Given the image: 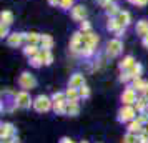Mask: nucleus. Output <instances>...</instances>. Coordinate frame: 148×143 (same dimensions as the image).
<instances>
[{
    "label": "nucleus",
    "mask_w": 148,
    "mask_h": 143,
    "mask_svg": "<svg viewBox=\"0 0 148 143\" xmlns=\"http://www.w3.org/2000/svg\"><path fill=\"white\" fill-rule=\"evenodd\" d=\"M141 70H143V68H141V65H140V63H135V65H133L132 68H130L128 72H130V75L133 77V78H140V75H141Z\"/></svg>",
    "instance_id": "nucleus-23"
},
{
    "label": "nucleus",
    "mask_w": 148,
    "mask_h": 143,
    "mask_svg": "<svg viewBox=\"0 0 148 143\" xmlns=\"http://www.w3.org/2000/svg\"><path fill=\"white\" fill-rule=\"evenodd\" d=\"M0 138L2 140H8V138H14L15 133H17V130L14 128V125L12 123H2V127H0Z\"/></svg>",
    "instance_id": "nucleus-7"
},
{
    "label": "nucleus",
    "mask_w": 148,
    "mask_h": 143,
    "mask_svg": "<svg viewBox=\"0 0 148 143\" xmlns=\"http://www.w3.org/2000/svg\"><path fill=\"white\" fill-rule=\"evenodd\" d=\"M72 3H73V0H62L60 5L63 8H70V7H72Z\"/></svg>",
    "instance_id": "nucleus-35"
},
{
    "label": "nucleus",
    "mask_w": 148,
    "mask_h": 143,
    "mask_svg": "<svg viewBox=\"0 0 148 143\" xmlns=\"http://www.w3.org/2000/svg\"><path fill=\"white\" fill-rule=\"evenodd\" d=\"M130 78H133V77L130 75V72H128V70H123V72H121V75H120V82L127 83Z\"/></svg>",
    "instance_id": "nucleus-31"
},
{
    "label": "nucleus",
    "mask_w": 148,
    "mask_h": 143,
    "mask_svg": "<svg viewBox=\"0 0 148 143\" xmlns=\"http://www.w3.org/2000/svg\"><path fill=\"white\" fill-rule=\"evenodd\" d=\"M30 65H32V67H35V68H38V67H42V65H43V58H42L40 52L35 55V57H30Z\"/></svg>",
    "instance_id": "nucleus-22"
},
{
    "label": "nucleus",
    "mask_w": 148,
    "mask_h": 143,
    "mask_svg": "<svg viewBox=\"0 0 148 143\" xmlns=\"http://www.w3.org/2000/svg\"><path fill=\"white\" fill-rule=\"evenodd\" d=\"M143 45L148 48V35H147V37H143Z\"/></svg>",
    "instance_id": "nucleus-42"
},
{
    "label": "nucleus",
    "mask_w": 148,
    "mask_h": 143,
    "mask_svg": "<svg viewBox=\"0 0 148 143\" xmlns=\"http://www.w3.org/2000/svg\"><path fill=\"white\" fill-rule=\"evenodd\" d=\"M42 58H43V63L45 65H52V62H53V55H52V52L50 50H47V48H43L40 52Z\"/></svg>",
    "instance_id": "nucleus-21"
},
{
    "label": "nucleus",
    "mask_w": 148,
    "mask_h": 143,
    "mask_svg": "<svg viewBox=\"0 0 148 143\" xmlns=\"http://www.w3.org/2000/svg\"><path fill=\"white\" fill-rule=\"evenodd\" d=\"M18 85H20V88L23 90H32L37 87V80H35L34 75H30L28 72H23L18 78Z\"/></svg>",
    "instance_id": "nucleus-4"
},
{
    "label": "nucleus",
    "mask_w": 148,
    "mask_h": 143,
    "mask_svg": "<svg viewBox=\"0 0 148 143\" xmlns=\"http://www.w3.org/2000/svg\"><path fill=\"white\" fill-rule=\"evenodd\" d=\"M38 52H40V50L37 48V45H27V47L23 48V53L27 55V57H35Z\"/></svg>",
    "instance_id": "nucleus-25"
},
{
    "label": "nucleus",
    "mask_w": 148,
    "mask_h": 143,
    "mask_svg": "<svg viewBox=\"0 0 148 143\" xmlns=\"http://www.w3.org/2000/svg\"><path fill=\"white\" fill-rule=\"evenodd\" d=\"M128 131H130V133H135V135H140V133H143V131H145V125H141L140 122H138V120H136V118H135V120H132V122L128 123Z\"/></svg>",
    "instance_id": "nucleus-9"
},
{
    "label": "nucleus",
    "mask_w": 148,
    "mask_h": 143,
    "mask_svg": "<svg viewBox=\"0 0 148 143\" xmlns=\"http://www.w3.org/2000/svg\"><path fill=\"white\" fill-rule=\"evenodd\" d=\"M82 143H88V142H82Z\"/></svg>",
    "instance_id": "nucleus-47"
},
{
    "label": "nucleus",
    "mask_w": 148,
    "mask_h": 143,
    "mask_svg": "<svg viewBox=\"0 0 148 143\" xmlns=\"http://www.w3.org/2000/svg\"><path fill=\"white\" fill-rule=\"evenodd\" d=\"M83 42H85L87 45H92V47H95V45L98 43V37L88 30V32H83Z\"/></svg>",
    "instance_id": "nucleus-14"
},
{
    "label": "nucleus",
    "mask_w": 148,
    "mask_h": 143,
    "mask_svg": "<svg viewBox=\"0 0 148 143\" xmlns=\"http://www.w3.org/2000/svg\"><path fill=\"white\" fill-rule=\"evenodd\" d=\"M145 95L148 96V82H147V87H145Z\"/></svg>",
    "instance_id": "nucleus-44"
},
{
    "label": "nucleus",
    "mask_w": 148,
    "mask_h": 143,
    "mask_svg": "<svg viewBox=\"0 0 148 143\" xmlns=\"http://www.w3.org/2000/svg\"><path fill=\"white\" fill-rule=\"evenodd\" d=\"M15 103H17V108L27 110L30 107H34V100L30 98L27 90H22L18 93H15Z\"/></svg>",
    "instance_id": "nucleus-3"
},
{
    "label": "nucleus",
    "mask_w": 148,
    "mask_h": 143,
    "mask_svg": "<svg viewBox=\"0 0 148 143\" xmlns=\"http://www.w3.org/2000/svg\"><path fill=\"white\" fill-rule=\"evenodd\" d=\"M7 34H8V25L2 23V28H0V35H2V38H3V37H7Z\"/></svg>",
    "instance_id": "nucleus-34"
},
{
    "label": "nucleus",
    "mask_w": 148,
    "mask_h": 143,
    "mask_svg": "<svg viewBox=\"0 0 148 143\" xmlns=\"http://www.w3.org/2000/svg\"><path fill=\"white\" fill-rule=\"evenodd\" d=\"M130 2H133V3H135V0H130Z\"/></svg>",
    "instance_id": "nucleus-46"
},
{
    "label": "nucleus",
    "mask_w": 148,
    "mask_h": 143,
    "mask_svg": "<svg viewBox=\"0 0 148 143\" xmlns=\"http://www.w3.org/2000/svg\"><path fill=\"white\" fill-rule=\"evenodd\" d=\"M80 28L83 30V32H88V30H90V23H88L87 20H83L82 22V25H80Z\"/></svg>",
    "instance_id": "nucleus-37"
},
{
    "label": "nucleus",
    "mask_w": 148,
    "mask_h": 143,
    "mask_svg": "<svg viewBox=\"0 0 148 143\" xmlns=\"http://www.w3.org/2000/svg\"><path fill=\"white\" fill-rule=\"evenodd\" d=\"M116 22L120 23L121 27H127L128 23H130V14L128 12H120V14L116 15Z\"/></svg>",
    "instance_id": "nucleus-19"
},
{
    "label": "nucleus",
    "mask_w": 148,
    "mask_h": 143,
    "mask_svg": "<svg viewBox=\"0 0 148 143\" xmlns=\"http://www.w3.org/2000/svg\"><path fill=\"white\" fill-rule=\"evenodd\" d=\"M135 108H136L138 113L147 112V108H148V98H147V96H140V98L135 102Z\"/></svg>",
    "instance_id": "nucleus-13"
},
{
    "label": "nucleus",
    "mask_w": 148,
    "mask_h": 143,
    "mask_svg": "<svg viewBox=\"0 0 148 143\" xmlns=\"http://www.w3.org/2000/svg\"><path fill=\"white\" fill-rule=\"evenodd\" d=\"M23 38H25V35H23V34H12V35H8L7 43L10 45V47H18Z\"/></svg>",
    "instance_id": "nucleus-11"
},
{
    "label": "nucleus",
    "mask_w": 148,
    "mask_h": 143,
    "mask_svg": "<svg viewBox=\"0 0 148 143\" xmlns=\"http://www.w3.org/2000/svg\"><path fill=\"white\" fill-rule=\"evenodd\" d=\"M40 43H42V48H47V50H50V48L53 47V38L50 37V35H42L40 38Z\"/></svg>",
    "instance_id": "nucleus-20"
},
{
    "label": "nucleus",
    "mask_w": 148,
    "mask_h": 143,
    "mask_svg": "<svg viewBox=\"0 0 148 143\" xmlns=\"http://www.w3.org/2000/svg\"><path fill=\"white\" fill-rule=\"evenodd\" d=\"M68 108V100H60V102H53V110L57 115H65Z\"/></svg>",
    "instance_id": "nucleus-10"
},
{
    "label": "nucleus",
    "mask_w": 148,
    "mask_h": 143,
    "mask_svg": "<svg viewBox=\"0 0 148 143\" xmlns=\"http://www.w3.org/2000/svg\"><path fill=\"white\" fill-rule=\"evenodd\" d=\"M78 113H80V105H78V102H68L67 115H70V116H77Z\"/></svg>",
    "instance_id": "nucleus-16"
},
{
    "label": "nucleus",
    "mask_w": 148,
    "mask_h": 143,
    "mask_svg": "<svg viewBox=\"0 0 148 143\" xmlns=\"http://www.w3.org/2000/svg\"><path fill=\"white\" fill-rule=\"evenodd\" d=\"M148 0H135V5H138V7H143V5H147Z\"/></svg>",
    "instance_id": "nucleus-40"
},
{
    "label": "nucleus",
    "mask_w": 148,
    "mask_h": 143,
    "mask_svg": "<svg viewBox=\"0 0 148 143\" xmlns=\"http://www.w3.org/2000/svg\"><path fill=\"white\" fill-rule=\"evenodd\" d=\"M50 2V5H58V3H62L60 0H48Z\"/></svg>",
    "instance_id": "nucleus-41"
},
{
    "label": "nucleus",
    "mask_w": 148,
    "mask_h": 143,
    "mask_svg": "<svg viewBox=\"0 0 148 143\" xmlns=\"http://www.w3.org/2000/svg\"><path fill=\"white\" fill-rule=\"evenodd\" d=\"M52 100L53 102H60V100H67V96H65V93H62V92H55L53 95H52Z\"/></svg>",
    "instance_id": "nucleus-30"
},
{
    "label": "nucleus",
    "mask_w": 148,
    "mask_h": 143,
    "mask_svg": "<svg viewBox=\"0 0 148 143\" xmlns=\"http://www.w3.org/2000/svg\"><path fill=\"white\" fill-rule=\"evenodd\" d=\"M78 92H80V98H88V96H90V88H88L87 85L80 87V88H78Z\"/></svg>",
    "instance_id": "nucleus-29"
},
{
    "label": "nucleus",
    "mask_w": 148,
    "mask_h": 143,
    "mask_svg": "<svg viewBox=\"0 0 148 143\" xmlns=\"http://www.w3.org/2000/svg\"><path fill=\"white\" fill-rule=\"evenodd\" d=\"M83 85H85V77L82 75V73H75V75L70 77L68 87H72V88H80Z\"/></svg>",
    "instance_id": "nucleus-8"
},
{
    "label": "nucleus",
    "mask_w": 148,
    "mask_h": 143,
    "mask_svg": "<svg viewBox=\"0 0 148 143\" xmlns=\"http://www.w3.org/2000/svg\"><path fill=\"white\" fill-rule=\"evenodd\" d=\"M40 35H37V34H27L25 35V40L28 42V45H37L38 42H40Z\"/></svg>",
    "instance_id": "nucleus-24"
},
{
    "label": "nucleus",
    "mask_w": 148,
    "mask_h": 143,
    "mask_svg": "<svg viewBox=\"0 0 148 143\" xmlns=\"http://www.w3.org/2000/svg\"><path fill=\"white\" fill-rule=\"evenodd\" d=\"M136 100H138V98H136V92H135L133 87H128V88L121 93V102H123V105H135Z\"/></svg>",
    "instance_id": "nucleus-6"
},
{
    "label": "nucleus",
    "mask_w": 148,
    "mask_h": 143,
    "mask_svg": "<svg viewBox=\"0 0 148 143\" xmlns=\"http://www.w3.org/2000/svg\"><path fill=\"white\" fill-rule=\"evenodd\" d=\"M121 143H138V135H135V133H130V131H128L127 135L123 136Z\"/></svg>",
    "instance_id": "nucleus-26"
},
{
    "label": "nucleus",
    "mask_w": 148,
    "mask_h": 143,
    "mask_svg": "<svg viewBox=\"0 0 148 143\" xmlns=\"http://www.w3.org/2000/svg\"><path fill=\"white\" fill-rule=\"evenodd\" d=\"M135 115H136V108L133 105H123L120 110H118V122L120 123H130L132 120H135Z\"/></svg>",
    "instance_id": "nucleus-1"
},
{
    "label": "nucleus",
    "mask_w": 148,
    "mask_h": 143,
    "mask_svg": "<svg viewBox=\"0 0 148 143\" xmlns=\"http://www.w3.org/2000/svg\"><path fill=\"white\" fill-rule=\"evenodd\" d=\"M145 131H147V133H148V123H147V125H145Z\"/></svg>",
    "instance_id": "nucleus-45"
},
{
    "label": "nucleus",
    "mask_w": 148,
    "mask_h": 143,
    "mask_svg": "<svg viewBox=\"0 0 148 143\" xmlns=\"http://www.w3.org/2000/svg\"><path fill=\"white\" fill-rule=\"evenodd\" d=\"M136 120L141 123V125H147L148 123V113L147 112H143V113H140V115L136 116Z\"/></svg>",
    "instance_id": "nucleus-32"
},
{
    "label": "nucleus",
    "mask_w": 148,
    "mask_h": 143,
    "mask_svg": "<svg viewBox=\"0 0 148 143\" xmlns=\"http://www.w3.org/2000/svg\"><path fill=\"white\" fill-rule=\"evenodd\" d=\"M121 48H123L121 42L118 40V38H113V40H110L107 43V55L110 57V58H113V57H116V55L121 53Z\"/></svg>",
    "instance_id": "nucleus-5"
},
{
    "label": "nucleus",
    "mask_w": 148,
    "mask_h": 143,
    "mask_svg": "<svg viewBox=\"0 0 148 143\" xmlns=\"http://www.w3.org/2000/svg\"><path fill=\"white\" fill-rule=\"evenodd\" d=\"M72 17H73L75 20H83V18L87 17V10H85V7L77 5V7L72 10Z\"/></svg>",
    "instance_id": "nucleus-12"
},
{
    "label": "nucleus",
    "mask_w": 148,
    "mask_h": 143,
    "mask_svg": "<svg viewBox=\"0 0 148 143\" xmlns=\"http://www.w3.org/2000/svg\"><path fill=\"white\" fill-rule=\"evenodd\" d=\"M107 10H108V14H120V12H118V7H116V5H113V3H112Z\"/></svg>",
    "instance_id": "nucleus-36"
},
{
    "label": "nucleus",
    "mask_w": 148,
    "mask_h": 143,
    "mask_svg": "<svg viewBox=\"0 0 148 143\" xmlns=\"http://www.w3.org/2000/svg\"><path fill=\"white\" fill-rule=\"evenodd\" d=\"M133 65H135L133 57H132V55H128V57H125V58L120 62V70H130Z\"/></svg>",
    "instance_id": "nucleus-17"
},
{
    "label": "nucleus",
    "mask_w": 148,
    "mask_h": 143,
    "mask_svg": "<svg viewBox=\"0 0 148 143\" xmlns=\"http://www.w3.org/2000/svg\"><path fill=\"white\" fill-rule=\"evenodd\" d=\"M98 3H100L103 8H108L110 5H112V3H110V0H98Z\"/></svg>",
    "instance_id": "nucleus-38"
},
{
    "label": "nucleus",
    "mask_w": 148,
    "mask_h": 143,
    "mask_svg": "<svg viewBox=\"0 0 148 143\" xmlns=\"http://www.w3.org/2000/svg\"><path fill=\"white\" fill-rule=\"evenodd\" d=\"M136 34L140 35V37H147L148 35V22L141 20L136 23Z\"/></svg>",
    "instance_id": "nucleus-18"
},
{
    "label": "nucleus",
    "mask_w": 148,
    "mask_h": 143,
    "mask_svg": "<svg viewBox=\"0 0 148 143\" xmlns=\"http://www.w3.org/2000/svg\"><path fill=\"white\" fill-rule=\"evenodd\" d=\"M145 87H147V82H143L141 78H133V88L140 90V92H145Z\"/></svg>",
    "instance_id": "nucleus-27"
},
{
    "label": "nucleus",
    "mask_w": 148,
    "mask_h": 143,
    "mask_svg": "<svg viewBox=\"0 0 148 143\" xmlns=\"http://www.w3.org/2000/svg\"><path fill=\"white\" fill-rule=\"evenodd\" d=\"M138 143H148V133L147 131H143L138 135Z\"/></svg>",
    "instance_id": "nucleus-33"
},
{
    "label": "nucleus",
    "mask_w": 148,
    "mask_h": 143,
    "mask_svg": "<svg viewBox=\"0 0 148 143\" xmlns=\"http://www.w3.org/2000/svg\"><path fill=\"white\" fill-rule=\"evenodd\" d=\"M58 143H75V142L72 140V138H68V136H63V138H62Z\"/></svg>",
    "instance_id": "nucleus-39"
},
{
    "label": "nucleus",
    "mask_w": 148,
    "mask_h": 143,
    "mask_svg": "<svg viewBox=\"0 0 148 143\" xmlns=\"http://www.w3.org/2000/svg\"><path fill=\"white\" fill-rule=\"evenodd\" d=\"M65 96H67L68 102H78V98H80V92H78V88H72V87H68V90L65 92Z\"/></svg>",
    "instance_id": "nucleus-15"
},
{
    "label": "nucleus",
    "mask_w": 148,
    "mask_h": 143,
    "mask_svg": "<svg viewBox=\"0 0 148 143\" xmlns=\"http://www.w3.org/2000/svg\"><path fill=\"white\" fill-rule=\"evenodd\" d=\"M52 105H53V100H50V98L45 96V95H38L34 100V110L35 112H38V113H45V112H48V110L52 108Z\"/></svg>",
    "instance_id": "nucleus-2"
},
{
    "label": "nucleus",
    "mask_w": 148,
    "mask_h": 143,
    "mask_svg": "<svg viewBox=\"0 0 148 143\" xmlns=\"http://www.w3.org/2000/svg\"><path fill=\"white\" fill-rule=\"evenodd\" d=\"M2 143H14V140H12V138H8V140H2Z\"/></svg>",
    "instance_id": "nucleus-43"
},
{
    "label": "nucleus",
    "mask_w": 148,
    "mask_h": 143,
    "mask_svg": "<svg viewBox=\"0 0 148 143\" xmlns=\"http://www.w3.org/2000/svg\"><path fill=\"white\" fill-rule=\"evenodd\" d=\"M2 23H5V25H10L12 22H14V15L10 14V12H2Z\"/></svg>",
    "instance_id": "nucleus-28"
}]
</instances>
